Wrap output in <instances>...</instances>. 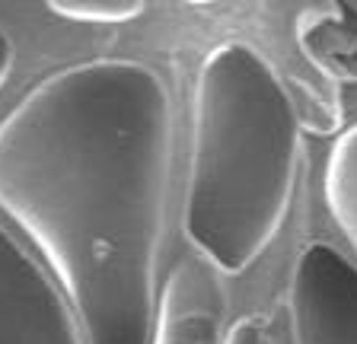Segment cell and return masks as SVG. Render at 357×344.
I'll return each instance as SVG.
<instances>
[{"label": "cell", "mask_w": 357, "mask_h": 344, "mask_svg": "<svg viewBox=\"0 0 357 344\" xmlns=\"http://www.w3.org/2000/svg\"><path fill=\"white\" fill-rule=\"evenodd\" d=\"M169 163V93L137 61L58 70L0 121V208L52 262L86 344L150 341Z\"/></svg>", "instance_id": "cell-1"}, {"label": "cell", "mask_w": 357, "mask_h": 344, "mask_svg": "<svg viewBox=\"0 0 357 344\" xmlns=\"http://www.w3.org/2000/svg\"><path fill=\"white\" fill-rule=\"evenodd\" d=\"M300 166V118L275 68L245 42L217 45L195 90L185 236L239 274L281 230Z\"/></svg>", "instance_id": "cell-2"}, {"label": "cell", "mask_w": 357, "mask_h": 344, "mask_svg": "<svg viewBox=\"0 0 357 344\" xmlns=\"http://www.w3.org/2000/svg\"><path fill=\"white\" fill-rule=\"evenodd\" d=\"M287 303L297 344H357V268L338 249L300 252Z\"/></svg>", "instance_id": "cell-3"}, {"label": "cell", "mask_w": 357, "mask_h": 344, "mask_svg": "<svg viewBox=\"0 0 357 344\" xmlns=\"http://www.w3.org/2000/svg\"><path fill=\"white\" fill-rule=\"evenodd\" d=\"M0 344H86L80 319L70 313L42 268L0 230Z\"/></svg>", "instance_id": "cell-4"}, {"label": "cell", "mask_w": 357, "mask_h": 344, "mask_svg": "<svg viewBox=\"0 0 357 344\" xmlns=\"http://www.w3.org/2000/svg\"><path fill=\"white\" fill-rule=\"evenodd\" d=\"M227 309L223 274L208 258L185 255L163 287L153 344H227Z\"/></svg>", "instance_id": "cell-5"}, {"label": "cell", "mask_w": 357, "mask_h": 344, "mask_svg": "<svg viewBox=\"0 0 357 344\" xmlns=\"http://www.w3.org/2000/svg\"><path fill=\"white\" fill-rule=\"evenodd\" d=\"M297 42L328 80L357 83V10L348 3L310 7L297 19Z\"/></svg>", "instance_id": "cell-6"}, {"label": "cell", "mask_w": 357, "mask_h": 344, "mask_svg": "<svg viewBox=\"0 0 357 344\" xmlns=\"http://www.w3.org/2000/svg\"><path fill=\"white\" fill-rule=\"evenodd\" d=\"M326 204L335 224L348 236L351 249L357 252V125L348 127L326 163Z\"/></svg>", "instance_id": "cell-7"}, {"label": "cell", "mask_w": 357, "mask_h": 344, "mask_svg": "<svg viewBox=\"0 0 357 344\" xmlns=\"http://www.w3.org/2000/svg\"><path fill=\"white\" fill-rule=\"evenodd\" d=\"M48 10L80 23H125L144 13L141 0H52Z\"/></svg>", "instance_id": "cell-8"}, {"label": "cell", "mask_w": 357, "mask_h": 344, "mask_svg": "<svg viewBox=\"0 0 357 344\" xmlns=\"http://www.w3.org/2000/svg\"><path fill=\"white\" fill-rule=\"evenodd\" d=\"M227 344H265V331H261V322L255 319H239L236 325L227 335Z\"/></svg>", "instance_id": "cell-9"}, {"label": "cell", "mask_w": 357, "mask_h": 344, "mask_svg": "<svg viewBox=\"0 0 357 344\" xmlns=\"http://www.w3.org/2000/svg\"><path fill=\"white\" fill-rule=\"evenodd\" d=\"M10 68H13V42L3 29H0V86L10 77Z\"/></svg>", "instance_id": "cell-10"}]
</instances>
